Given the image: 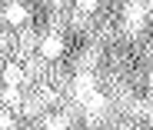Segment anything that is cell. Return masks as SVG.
Wrapping results in <instances>:
<instances>
[{
    "instance_id": "obj_13",
    "label": "cell",
    "mask_w": 153,
    "mask_h": 130,
    "mask_svg": "<svg viewBox=\"0 0 153 130\" xmlns=\"http://www.w3.org/2000/svg\"><path fill=\"white\" fill-rule=\"evenodd\" d=\"M150 90H153V73H150Z\"/></svg>"
},
{
    "instance_id": "obj_9",
    "label": "cell",
    "mask_w": 153,
    "mask_h": 130,
    "mask_svg": "<svg viewBox=\"0 0 153 130\" xmlns=\"http://www.w3.org/2000/svg\"><path fill=\"white\" fill-rule=\"evenodd\" d=\"M43 107H47V103H43V100H40V93H37V97H30V100H27V107H23V114H27V117H33V114H40Z\"/></svg>"
},
{
    "instance_id": "obj_5",
    "label": "cell",
    "mask_w": 153,
    "mask_h": 130,
    "mask_svg": "<svg viewBox=\"0 0 153 130\" xmlns=\"http://www.w3.org/2000/svg\"><path fill=\"white\" fill-rule=\"evenodd\" d=\"M20 80H23V70H20L17 64H7V67H4V84H7V87H17Z\"/></svg>"
},
{
    "instance_id": "obj_12",
    "label": "cell",
    "mask_w": 153,
    "mask_h": 130,
    "mask_svg": "<svg viewBox=\"0 0 153 130\" xmlns=\"http://www.w3.org/2000/svg\"><path fill=\"white\" fill-rule=\"evenodd\" d=\"M7 47H10V40H7V34H0V54H4Z\"/></svg>"
},
{
    "instance_id": "obj_6",
    "label": "cell",
    "mask_w": 153,
    "mask_h": 130,
    "mask_svg": "<svg viewBox=\"0 0 153 130\" xmlns=\"http://www.w3.org/2000/svg\"><path fill=\"white\" fill-rule=\"evenodd\" d=\"M33 34L30 30H20V40H17V47H20V54H33Z\"/></svg>"
},
{
    "instance_id": "obj_3",
    "label": "cell",
    "mask_w": 153,
    "mask_h": 130,
    "mask_svg": "<svg viewBox=\"0 0 153 130\" xmlns=\"http://www.w3.org/2000/svg\"><path fill=\"white\" fill-rule=\"evenodd\" d=\"M40 54H43V60H57V57L63 54V40H60L57 34L43 37V40H40Z\"/></svg>"
},
{
    "instance_id": "obj_2",
    "label": "cell",
    "mask_w": 153,
    "mask_h": 130,
    "mask_svg": "<svg viewBox=\"0 0 153 130\" xmlns=\"http://www.w3.org/2000/svg\"><path fill=\"white\" fill-rule=\"evenodd\" d=\"M123 17H126V30H140L143 20H146V7L140 4V0H133V4L123 10Z\"/></svg>"
},
{
    "instance_id": "obj_7",
    "label": "cell",
    "mask_w": 153,
    "mask_h": 130,
    "mask_svg": "<svg viewBox=\"0 0 153 130\" xmlns=\"http://www.w3.org/2000/svg\"><path fill=\"white\" fill-rule=\"evenodd\" d=\"M0 100H4L7 107H17V103H20V90H17V87H4V93H0Z\"/></svg>"
},
{
    "instance_id": "obj_1",
    "label": "cell",
    "mask_w": 153,
    "mask_h": 130,
    "mask_svg": "<svg viewBox=\"0 0 153 130\" xmlns=\"http://www.w3.org/2000/svg\"><path fill=\"white\" fill-rule=\"evenodd\" d=\"M73 93H76V103H83L90 93H97V77H93V73H76Z\"/></svg>"
},
{
    "instance_id": "obj_4",
    "label": "cell",
    "mask_w": 153,
    "mask_h": 130,
    "mask_svg": "<svg viewBox=\"0 0 153 130\" xmlns=\"http://www.w3.org/2000/svg\"><path fill=\"white\" fill-rule=\"evenodd\" d=\"M4 20L20 27V23L27 20V7H23V4H10V7H4Z\"/></svg>"
},
{
    "instance_id": "obj_10",
    "label": "cell",
    "mask_w": 153,
    "mask_h": 130,
    "mask_svg": "<svg viewBox=\"0 0 153 130\" xmlns=\"http://www.w3.org/2000/svg\"><path fill=\"white\" fill-rule=\"evenodd\" d=\"M17 123H13V117L7 114V110H0V130H13Z\"/></svg>"
},
{
    "instance_id": "obj_8",
    "label": "cell",
    "mask_w": 153,
    "mask_h": 130,
    "mask_svg": "<svg viewBox=\"0 0 153 130\" xmlns=\"http://www.w3.org/2000/svg\"><path fill=\"white\" fill-rule=\"evenodd\" d=\"M43 130H70V120L67 117H47Z\"/></svg>"
},
{
    "instance_id": "obj_11",
    "label": "cell",
    "mask_w": 153,
    "mask_h": 130,
    "mask_svg": "<svg viewBox=\"0 0 153 130\" xmlns=\"http://www.w3.org/2000/svg\"><path fill=\"white\" fill-rule=\"evenodd\" d=\"M97 4H100V0H76V7H80V10H97Z\"/></svg>"
}]
</instances>
